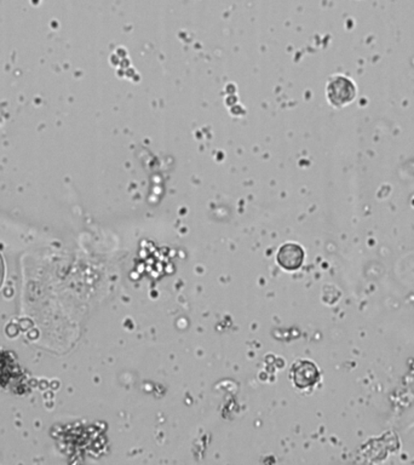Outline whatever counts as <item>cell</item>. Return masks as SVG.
<instances>
[{
  "instance_id": "3957f363",
  "label": "cell",
  "mask_w": 414,
  "mask_h": 465,
  "mask_svg": "<svg viewBox=\"0 0 414 465\" xmlns=\"http://www.w3.org/2000/svg\"><path fill=\"white\" fill-rule=\"evenodd\" d=\"M278 262L286 271H297L304 262V251L297 244H285L279 250Z\"/></svg>"
},
{
  "instance_id": "6da1fadb",
  "label": "cell",
  "mask_w": 414,
  "mask_h": 465,
  "mask_svg": "<svg viewBox=\"0 0 414 465\" xmlns=\"http://www.w3.org/2000/svg\"><path fill=\"white\" fill-rule=\"evenodd\" d=\"M355 84L349 78L338 75L327 84V98L333 106L343 107L355 100Z\"/></svg>"
},
{
  "instance_id": "277c9868",
  "label": "cell",
  "mask_w": 414,
  "mask_h": 465,
  "mask_svg": "<svg viewBox=\"0 0 414 465\" xmlns=\"http://www.w3.org/2000/svg\"><path fill=\"white\" fill-rule=\"evenodd\" d=\"M4 275H6V266H4V261H3V257L0 255V287L3 285V281H4Z\"/></svg>"
},
{
  "instance_id": "7a4b0ae2",
  "label": "cell",
  "mask_w": 414,
  "mask_h": 465,
  "mask_svg": "<svg viewBox=\"0 0 414 465\" xmlns=\"http://www.w3.org/2000/svg\"><path fill=\"white\" fill-rule=\"evenodd\" d=\"M291 378L299 389L312 388L320 379V372L315 363L308 360H298L291 368Z\"/></svg>"
}]
</instances>
